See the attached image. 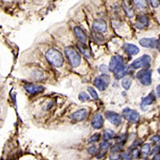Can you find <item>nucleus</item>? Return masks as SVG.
Returning <instances> with one entry per match:
<instances>
[{
    "label": "nucleus",
    "instance_id": "f257e3e1",
    "mask_svg": "<svg viewBox=\"0 0 160 160\" xmlns=\"http://www.w3.org/2000/svg\"><path fill=\"white\" fill-rule=\"evenodd\" d=\"M46 58L51 65L56 67H60L64 63V58L60 51L55 48L49 49L46 52Z\"/></svg>",
    "mask_w": 160,
    "mask_h": 160
},
{
    "label": "nucleus",
    "instance_id": "f03ea898",
    "mask_svg": "<svg viewBox=\"0 0 160 160\" xmlns=\"http://www.w3.org/2000/svg\"><path fill=\"white\" fill-rule=\"evenodd\" d=\"M65 54L69 60V63L73 67H77L80 65L81 57L79 52L75 48H73L71 46H68L65 49Z\"/></svg>",
    "mask_w": 160,
    "mask_h": 160
},
{
    "label": "nucleus",
    "instance_id": "7ed1b4c3",
    "mask_svg": "<svg viewBox=\"0 0 160 160\" xmlns=\"http://www.w3.org/2000/svg\"><path fill=\"white\" fill-rule=\"evenodd\" d=\"M110 76L106 75V74H102V75L98 76L94 80V85L99 89V90L102 91L105 90L107 88L108 85L110 83Z\"/></svg>",
    "mask_w": 160,
    "mask_h": 160
},
{
    "label": "nucleus",
    "instance_id": "20e7f679",
    "mask_svg": "<svg viewBox=\"0 0 160 160\" xmlns=\"http://www.w3.org/2000/svg\"><path fill=\"white\" fill-rule=\"evenodd\" d=\"M151 61V58L148 55H144L139 58H136L133 63H131V67L134 69H139V68L147 67H149Z\"/></svg>",
    "mask_w": 160,
    "mask_h": 160
},
{
    "label": "nucleus",
    "instance_id": "39448f33",
    "mask_svg": "<svg viewBox=\"0 0 160 160\" xmlns=\"http://www.w3.org/2000/svg\"><path fill=\"white\" fill-rule=\"evenodd\" d=\"M151 70L145 69L138 71L137 74V79L139 80L143 85L149 86L151 84Z\"/></svg>",
    "mask_w": 160,
    "mask_h": 160
},
{
    "label": "nucleus",
    "instance_id": "423d86ee",
    "mask_svg": "<svg viewBox=\"0 0 160 160\" xmlns=\"http://www.w3.org/2000/svg\"><path fill=\"white\" fill-rule=\"evenodd\" d=\"M123 66H124L123 64V58L122 57L121 55H114L111 59V62H110L109 65V69L112 72H115L117 70H119V68H121Z\"/></svg>",
    "mask_w": 160,
    "mask_h": 160
},
{
    "label": "nucleus",
    "instance_id": "0eeeda50",
    "mask_svg": "<svg viewBox=\"0 0 160 160\" xmlns=\"http://www.w3.org/2000/svg\"><path fill=\"white\" fill-rule=\"evenodd\" d=\"M123 117L131 123H137L140 119V114L135 110L130 109V108H125L123 111Z\"/></svg>",
    "mask_w": 160,
    "mask_h": 160
},
{
    "label": "nucleus",
    "instance_id": "6e6552de",
    "mask_svg": "<svg viewBox=\"0 0 160 160\" xmlns=\"http://www.w3.org/2000/svg\"><path fill=\"white\" fill-rule=\"evenodd\" d=\"M105 117L108 121L114 126H119L122 123V118L120 114L114 111H106L105 112Z\"/></svg>",
    "mask_w": 160,
    "mask_h": 160
},
{
    "label": "nucleus",
    "instance_id": "1a4fd4ad",
    "mask_svg": "<svg viewBox=\"0 0 160 160\" xmlns=\"http://www.w3.org/2000/svg\"><path fill=\"white\" fill-rule=\"evenodd\" d=\"M159 43V40L155 39H149V38H144L139 40V44L143 47H147V48H155V46H157V44Z\"/></svg>",
    "mask_w": 160,
    "mask_h": 160
},
{
    "label": "nucleus",
    "instance_id": "9d476101",
    "mask_svg": "<svg viewBox=\"0 0 160 160\" xmlns=\"http://www.w3.org/2000/svg\"><path fill=\"white\" fill-rule=\"evenodd\" d=\"M92 27L95 32H99V33H102L107 31V23L104 20L102 19H97L95 20L93 22Z\"/></svg>",
    "mask_w": 160,
    "mask_h": 160
},
{
    "label": "nucleus",
    "instance_id": "9b49d317",
    "mask_svg": "<svg viewBox=\"0 0 160 160\" xmlns=\"http://www.w3.org/2000/svg\"><path fill=\"white\" fill-rule=\"evenodd\" d=\"M24 89L27 90V92L32 95L39 94V93L43 92L44 90V88L42 86H38L33 83H27L24 85Z\"/></svg>",
    "mask_w": 160,
    "mask_h": 160
},
{
    "label": "nucleus",
    "instance_id": "f8f14e48",
    "mask_svg": "<svg viewBox=\"0 0 160 160\" xmlns=\"http://www.w3.org/2000/svg\"><path fill=\"white\" fill-rule=\"evenodd\" d=\"M155 99H156V98H155V95H154V93L150 92L147 96H146L145 98H143V100H142V102H141L140 104L141 109L143 110V111L146 110V108H147V106L152 104L153 102H155Z\"/></svg>",
    "mask_w": 160,
    "mask_h": 160
},
{
    "label": "nucleus",
    "instance_id": "ddd939ff",
    "mask_svg": "<svg viewBox=\"0 0 160 160\" xmlns=\"http://www.w3.org/2000/svg\"><path fill=\"white\" fill-rule=\"evenodd\" d=\"M123 48V51L129 55H135L139 52V49L138 46L131 43H125Z\"/></svg>",
    "mask_w": 160,
    "mask_h": 160
},
{
    "label": "nucleus",
    "instance_id": "4468645a",
    "mask_svg": "<svg viewBox=\"0 0 160 160\" xmlns=\"http://www.w3.org/2000/svg\"><path fill=\"white\" fill-rule=\"evenodd\" d=\"M87 115V111L86 109H80L74 112L71 115L70 118L74 120H77V121H82L85 119Z\"/></svg>",
    "mask_w": 160,
    "mask_h": 160
},
{
    "label": "nucleus",
    "instance_id": "2eb2a0df",
    "mask_svg": "<svg viewBox=\"0 0 160 160\" xmlns=\"http://www.w3.org/2000/svg\"><path fill=\"white\" fill-rule=\"evenodd\" d=\"M74 31H75V34L77 37V39L79 40V43H86L87 39V36L84 31L82 28H80L79 27H75L74 28Z\"/></svg>",
    "mask_w": 160,
    "mask_h": 160
},
{
    "label": "nucleus",
    "instance_id": "dca6fc26",
    "mask_svg": "<svg viewBox=\"0 0 160 160\" xmlns=\"http://www.w3.org/2000/svg\"><path fill=\"white\" fill-rule=\"evenodd\" d=\"M104 124V119L101 114H95L91 122V125L95 129H101Z\"/></svg>",
    "mask_w": 160,
    "mask_h": 160
},
{
    "label": "nucleus",
    "instance_id": "f3484780",
    "mask_svg": "<svg viewBox=\"0 0 160 160\" xmlns=\"http://www.w3.org/2000/svg\"><path fill=\"white\" fill-rule=\"evenodd\" d=\"M149 25V19L146 15H138L137 18V23L136 27L138 29H143L144 27H147Z\"/></svg>",
    "mask_w": 160,
    "mask_h": 160
},
{
    "label": "nucleus",
    "instance_id": "a211bd4d",
    "mask_svg": "<svg viewBox=\"0 0 160 160\" xmlns=\"http://www.w3.org/2000/svg\"><path fill=\"white\" fill-rule=\"evenodd\" d=\"M127 71H128V67L126 66H123L121 68H119V70L114 72V77L116 79H120L127 74Z\"/></svg>",
    "mask_w": 160,
    "mask_h": 160
},
{
    "label": "nucleus",
    "instance_id": "6ab92c4d",
    "mask_svg": "<svg viewBox=\"0 0 160 160\" xmlns=\"http://www.w3.org/2000/svg\"><path fill=\"white\" fill-rule=\"evenodd\" d=\"M78 48L79 49V51L81 53L83 54V55L87 57V58H90V51H89V49L85 43H79L77 44Z\"/></svg>",
    "mask_w": 160,
    "mask_h": 160
},
{
    "label": "nucleus",
    "instance_id": "aec40b11",
    "mask_svg": "<svg viewBox=\"0 0 160 160\" xmlns=\"http://www.w3.org/2000/svg\"><path fill=\"white\" fill-rule=\"evenodd\" d=\"M91 37H92L93 40L98 43H102L104 42V36L101 33H99V32L94 31L91 34Z\"/></svg>",
    "mask_w": 160,
    "mask_h": 160
},
{
    "label": "nucleus",
    "instance_id": "412c9836",
    "mask_svg": "<svg viewBox=\"0 0 160 160\" xmlns=\"http://www.w3.org/2000/svg\"><path fill=\"white\" fill-rule=\"evenodd\" d=\"M123 143L124 141H120L119 143H115V144L112 147L111 149V153H118L119 151H120V150L123 149Z\"/></svg>",
    "mask_w": 160,
    "mask_h": 160
},
{
    "label": "nucleus",
    "instance_id": "4be33fe9",
    "mask_svg": "<svg viewBox=\"0 0 160 160\" xmlns=\"http://www.w3.org/2000/svg\"><path fill=\"white\" fill-rule=\"evenodd\" d=\"M123 7L124 10H125V12H126V14L127 15V16L130 18L133 17L134 15H135V13H134L133 9L131 8V6L127 5L126 3H124L123 4Z\"/></svg>",
    "mask_w": 160,
    "mask_h": 160
},
{
    "label": "nucleus",
    "instance_id": "5701e85b",
    "mask_svg": "<svg viewBox=\"0 0 160 160\" xmlns=\"http://www.w3.org/2000/svg\"><path fill=\"white\" fill-rule=\"evenodd\" d=\"M103 137H104L105 141L112 139V138H114V137H115V133H114L113 131H111V130H106V131H104Z\"/></svg>",
    "mask_w": 160,
    "mask_h": 160
},
{
    "label": "nucleus",
    "instance_id": "b1692460",
    "mask_svg": "<svg viewBox=\"0 0 160 160\" xmlns=\"http://www.w3.org/2000/svg\"><path fill=\"white\" fill-rule=\"evenodd\" d=\"M131 85V78L129 77H125L122 81V86L125 90H129L130 87Z\"/></svg>",
    "mask_w": 160,
    "mask_h": 160
},
{
    "label": "nucleus",
    "instance_id": "393cba45",
    "mask_svg": "<svg viewBox=\"0 0 160 160\" xmlns=\"http://www.w3.org/2000/svg\"><path fill=\"white\" fill-rule=\"evenodd\" d=\"M88 92L90 93V96L93 98V99L98 100L99 99V95H98L97 92H96V90L92 87H88L87 88Z\"/></svg>",
    "mask_w": 160,
    "mask_h": 160
},
{
    "label": "nucleus",
    "instance_id": "a878e982",
    "mask_svg": "<svg viewBox=\"0 0 160 160\" xmlns=\"http://www.w3.org/2000/svg\"><path fill=\"white\" fill-rule=\"evenodd\" d=\"M79 99L82 102H85V101H88L90 99V96L88 95L87 93L86 92H81L79 95Z\"/></svg>",
    "mask_w": 160,
    "mask_h": 160
},
{
    "label": "nucleus",
    "instance_id": "bb28decb",
    "mask_svg": "<svg viewBox=\"0 0 160 160\" xmlns=\"http://www.w3.org/2000/svg\"><path fill=\"white\" fill-rule=\"evenodd\" d=\"M99 138H100V134L96 133L95 134V135H93L88 139V143H96V142H98V141L99 140Z\"/></svg>",
    "mask_w": 160,
    "mask_h": 160
},
{
    "label": "nucleus",
    "instance_id": "cd10ccee",
    "mask_svg": "<svg viewBox=\"0 0 160 160\" xmlns=\"http://www.w3.org/2000/svg\"><path fill=\"white\" fill-rule=\"evenodd\" d=\"M142 152L144 155H147L148 154H150V147L149 144H144L142 147Z\"/></svg>",
    "mask_w": 160,
    "mask_h": 160
},
{
    "label": "nucleus",
    "instance_id": "c85d7f7f",
    "mask_svg": "<svg viewBox=\"0 0 160 160\" xmlns=\"http://www.w3.org/2000/svg\"><path fill=\"white\" fill-rule=\"evenodd\" d=\"M87 152L89 153L90 155H95L99 152V150H98V148L96 147L95 146H91V147H90L87 149Z\"/></svg>",
    "mask_w": 160,
    "mask_h": 160
},
{
    "label": "nucleus",
    "instance_id": "c756f323",
    "mask_svg": "<svg viewBox=\"0 0 160 160\" xmlns=\"http://www.w3.org/2000/svg\"><path fill=\"white\" fill-rule=\"evenodd\" d=\"M111 145V143L108 142V141H103L102 143H100V149L102 150H107L108 149V147Z\"/></svg>",
    "mask_w": 160,
    "mask_h": 160
},
{
    "label": "nucleus",
    "instance_id": "7c9ffc66",
    "mask_svg": "<svg viewBox=\"0 0 160 160\" xmlns=\"http://www.w3.org/2000/svg\"><path fill=\"white\" fill-rule=\"evenodd\" d=\"M121 158V155L119 153H112L111 155H110L109 159L110 160H119Z\"/></svg>",
    "mask_w": 160,
    "mask_h": 160
},
{
    "label": "nucleus",
    "instance_id": "2f4dec72",
    "mask_svg": "<svg viewBox=\"0 0 160 160\" xmlns=\"http://www.w3.org/2000/svg\"><path fill=\"white\" fill-rule=\"evenodd\" d=\"M123 157L125 160H131L132 159V156H131V150H126V152L124 153Z\"/></svg>",
    "mask_w": 160,
    "mask_h": 160
},
{
    "label": "nucleus",
    "instance_id": "473e14b6",
    "mask_svg": "<svg viewBox=\"0 0 160 160\" xmlns=\"http://www.w3.org/2000/svg\"><path fill=\"white\" fill-rule=\"evenodd\" d=\"M133 3H135V4L138 7L144 8L146 7V6H147L145 1H133Z\"/></svg>",
    "mask_w": 160,
    "mask_h": 160
},
{
    "label": "nucleus",
    "instance_id": "72a5a7b5",
    "mask_svg": "<svg viewBox=\"0 0 160 160\" xmlns=\"http://www.w3.org/2000/svg\"><path fill=\"white\" fill-rule=\"evenodd\" d=\"M139 155H140V151L138 150V149H134L132 151H131V156L134 159H138L139 157Z\"/></svg>",
    "mask_w": 160,
    "mask_h": 160
},
{
    "label": "nucleus",
    "instance_id": "f704fd0d",
    "mask_svg": "<svg viewBox=\"0 0 160 160\" xmlns=\"http://www.w3.org/2000/svg\"><path fill=\"white\" fill-rule=\"evenodd\" d=\"M99 70L102 73H106L108 70V67L106 65H104V64H102V65L100 66V67H99Z\"/></svg>",
    "mask_w": 160,
    "mask_h": 160
},
{
    "label": "nucleus",
    "instance_id": "c9c22d12",
    "mask_svg": "<svg viewBox=\"0 0 160 160\" xmlns=\"http://www.w3.org/2000/svg\"><path fill=\"white\" fill-rule=\"evenodd\" d=\"M150 5L155 8L158 7L159 6V1H153V0H151V1H150Z\"/></svg>",
    "mask_w": 160,
    "mask_h": 160
},
{
    "label": "nucleus",
    "instance_id": "e433bc0d",
    "mask_svg": "<svg viewBox=\"0 0 160 160\" xmlns=\"http://www.w3.org/2000/svg\"><path fill=\"white\" fill-rule=\"evenodd\" d=\"M106 153H107V150H101V151H99V154L97 155V159H101V158H102L106 155Z\"/></svg>",
    "mask_w": 160,
    "mask_h": 160
},
{
    "label": "nucleus",
    "instance_id": "4c0bfd02",
    "mask_svg": "<svg viewBox=\"0 0 160 160\" xmlns=\"http://www.w3.org/2000/svg\"><path fill=\"white\" fill-rule=\"evenodd\" d=\"M150 140L153 141V142H155V143H159V135H155L154 137H152V138H150Z\"/></svg>",
    "mask_w": 160,
    "mask_h": 160
},
{
    "label": "nucleus",
    "instance_id": "58836bf2",
    "mask_svg": "<svg viewBox=\"0 0 160 160\" xmlns=\"http://www.w3.org/2000/svg\"><path fill=\"white\" fill-rule=\"evenodd\" d=\"M159 146L158 145V146H156V147H155V148H154V150H152V151H151V152H150V155H153V154H154V153H156L158 151V150H159Z\"/></svg>",
    "mask_w": 160,
    "mask_h": 160
},
{
    "label": "nucleus",
    "instance_id": "ea45409f",
    "mask_svg": "<svg viewBox=\"0 0 160 160\" xmlns=\"http://www.w3.org/2000/svg\"><path fill=\"white\" fill-rule=\"evenodd\" d=\"M152 160H160V155L159 153L158 152V154H156V155L153 157Z\"/></svg>",
    "mask_w": 160,
    "mask_h": 160
},
{
    "label": "nucleus",
    "instance_id": "a19ab883",
    "mask_svg": "<svg viewBox=\"0 0 160 160\" xmlns=\"http://www.w3.org/2000/svg\"><path fill=\"white\" fill-rule=\"evenodd\" d=\"M159 89H160V87H159V85L157 87V88H156V91H157V95H158V97H159V95H160V91H159Z\"/></svg>",
    "mask_w": 160,
    "mask_h": 160
}]
</instances>
